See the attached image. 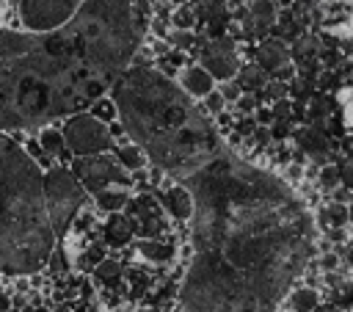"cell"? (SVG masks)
<instances>
[{
    "label": "cell",
    "instance_id": "cell-1",
    "mask_svg": "<svg viewBox=\"0 0 353 312\" xmlns=\"http://www.w3.org/2000/svg\"><path fill=\"white\" fill-rule=\"evenodd\" d=\"M182 185L193 196L182 312H273L314 251V221L276 174L221 146Z\"/></svg>",
    "mask_w": 353,
    "mask_h": 312
},
{
    "label": "cell",
    "instance_id": "cell-2",
    "mask_svg": "<svg viewBox=\"0 0 353 312\" xmlns=\"http://www.w3.org/2000/svg\"><path fill=\"white\" fill-rule=\"evenodd\" d=\"M141 0H83L50 33H0V133L41 130L94 108L135 61L143 39Z\"/></svg>",
    "mask_w": 353,
    "mask_h": 312
},
{
    "label": "cell",
    "instance_id": "cell-3",
    "mask_svg": "<svg viewBox=\"0 0 353 312\" xmlns=\"http://www.w3.org/2000/svg\"><path fill=\"white\" fill-rule=\"evenodd\" d=\"M110 99L132 144L176 182L201 168L223 146L204 108L179 83L152 66H130L113 86Z\"/></svg>",
    "mask_w": 353,
    "mask_h": 312
},
{
    "label": "cell",
    "instance_id": "cell-4",
    "mask_svg": "<svg viewBox=\"0 0 353 312\" xmlns=\"http://www.w3.org/2000/svg\"><path fill=\"white\" fill-rule=\"evenodd\" d=\"M55 240L44 168L8 133H0V276L41 271Z\"/></svg>",
    "mask_w": 353,
    "mask_h": 312
},
{
    "label": "cell",
    "instance_id": "cell-5",
    "mask_svg": "<svg viewBox=\"0 0 353 312\" xmlns=\"http://www.w3.org/2000/svg\"><path fill=\"white\" fill-rule=\"evenodd\" d=\"M44 191H47L50 224H52L55 237L61 240L88 196H85V188L77 182V177L61 166H50L44 171Z\"/></svg>",
    "mask_w": 353,
    "mask_h": 312
},
{
    "label": "cell",
    "instance_id": "cell-6",
    "mask_svg": "<svg viewBox=\"0 0 353 312\" xmlns=\"http://www.w3.org/2000/svg\"><path fill=\"white\" fill-rule=\"evenodd\" d=\"M63 138H66V146L72 155H80V157H94V155H105L113 149V135H110V127L102 124L99 119H94L91 113H77L72 119H66L63 124Z\"/></svg>",
    "mask_w": 353,
    "mask_h": 312
},
{
    "label": "cell",
    "instance_id": "cell-7",
    "mask_svg": "<svg viewBox=\"0 0 353 312\" xmlns=\"http://www.w3.org/2000/svg\"><path fill=\"white\" fill-rule=\"evenodd\" d=\"M80 6L83 0H17L19 22L28 28V33H50L63 28Z\"/></svg>",
    "mask_w": 353,
    "mask_h": 312
},
{
    "label": "cell",
    "instance_id": "cell-8",
    "mask_svg": "<svg viewBox=\"0 0 353 312\" xmlns=\"http://www.w3.org/2000/svg\"><path fill=\"white\" fill-rule=\"evenodd\" d=\"M72 174L77 177V182L88 191V193H99L105 188H130L132 185V177L130 171L119 163L116 155H94V157H80L72 168Z\"/></svg>",
    "mask_w": 353,
    "mask_h": 312
},
{
    "label": "cell",
    "instance_id": "cell-9",
    "mask_svg": "<svg viewBox=\"0 0 353 312\" xmlns=\"http://www.w3.org/2000/svg\"><path fill=\"white\" fill-rule=\"evenodd\" d=\"M199 58H201V66L212 75V80L226 83V80H232L240 72V61H237V52H234V41L232 39H215V41H210L199 52Z\"/></svg>",
    "mask_w": 353,
    "mask_h": 312
},
{
    "label": "cell",
    "instance_id": "cell-10",
    "mask_svg": "<svg viewBox=\"0 0 353 312\" xmlns=\"http://www.w3.org/2000/svg\"><path fill=\"white\" fill-rule=\"evenodd\" d=\"M317 28L328 36L350 39L353 36V0H320Z\"/></svg>",
    "mask_w": 353,
    "mask_h": 312
},
{
    "label": "cell",
    "instance_id": "cell-11",
    "mask_svg": "<svg viewBox=\"0 0 353 312\" xmlns=\"http://www.w3.org/2000/svg\"><path fill=\"white\" fill-rule=\"evenodd\" d=\"M160 202H163L165 213H171L176 221H190L193 218V196H190V191L182 182L165 188L160 193Z\"/></svg>",
    "mask_w": 353,
    "mask_h": 312
},
{
    "label": "cell",
    "instance_id": "cell-12",
    "mask_svg": "<svg viewBox=\"0 0 353 312\" xmlns=\"http://www.w3.org/2000/svg\"><path fill=\"white\" fill-rule=\"evenodd\" d=\"M179 86L190 94V97H207V94H212L215 88V80H212V75L201 66V64H196V66H188V69H182L179 72Z\"/></svg>",
    "mask_w": 353,
    "mask_h": 312
},
{
    "label": "cell",
    "instance_id": "cell-13",
    "mask_svg": "<svg viewBox=\"0 0 353 312\" xmlns=\"http://www.w3.org/2000/svg\"><path fill=\"white\" fill-rule=\"evenodd\" d=\"M256 61H259V69H265V72H281L290 64V52H287V47L281 41L268 39V41L259 44Z\"/></svg>",
    "mask_w": 353,
    "mask_h": 312
},
{
    "label": "cell",
    "instance_id": "cell-14",
    "mask_svg": "<svg viewBox=\"0 0 353 312\" xmlns=\"http://www.w3.org/2000/svg\"><path fill=\"white\" fill-rule=\"evenodd\" d=\"M130 237H132L130 218L121 213H110V218L105 221V240L110 246H124V243H130Z\"/></svg>",
    "mask_w": 353,
    "mask_h": 312
},
{
    "label": "cell",
    "instance_id": "cell-15",
    "mask_svg": "<svg viewBox=\"0 0 353 312\" xmlns=\"http://www.w3.org/2000/svg\"><path fill=\"white\" fill-rule=\"evenodd\" d=\"M94 202H97V207H102L105 213H121V207L130 204V193H127V188L113 185V188H105V191L94 193Z\"/></svg>",
    "mask_w": 353,
    "mask_h": 312
},
{
    "label": "cell",
    "instance_id": "cell-16",
    "mask_svg": "<svg viewBox=\"0 0 353 312\" xmlns=\"http://www.w3.org/2000/svg\"><path fill=\"white\" fill-rule=\"evenodd\" d=\"M39 144H41V149H44L50 157H58V160H63L66 152H69L63 133L55 130V127H41V133H39Z\"/></svg>",
    "mask_w": 353,
    "mask_h": 312
},
{
    "label": "cell",
    "instance_id": "cell-17",
    "mask_svg": "<svg viewBox=\"0 0 353 312\" xmlns=\"http://www.w3.org/2000/svg\"><path fill=\"white\" fill-rule=\"evenodd\" d=\"M287 306L290 312H314L320 306V295L312 287H298L287 295Z\"/></svg>",
    "mask_w": 353,
    "mask_h": 312
},
{
    "label": "cell",
    "instance_id": "cell-18",
    "mask_svg": "<svg viewBox=\"0 0 353 312\" xmlns=\"http://www.w3.org/2000/svg\"><path fill=\"white\" fill-rule=\"evenodd\" d=\"M116 157H119V163H121L127 171H138V168L146 163L143 149L135 146V144H119V146H116Z\"/></svg>",
    "mask_w": 353,
    "mask_h": 312
},
{
    "label": "cell",
    "instance_id": "cell-19",
    "mask_svg": "<svg viewBox=\"0 0 353 312\" xmlns=\"http://www.w3.org/2000/svg\"><path fill=\"white\" fill-rule=\"evenodd\" d=\"M237 83H240V88L254 91V88L268 86V75H265V69H259V66H240V72H237Z\"/></svg>",
    "mask_w": 353,
    "mask_h": 312
},
{
    "label": "cell",
    "instance_id": "cell-20",
    "mask_svg": "<svg viewBox=\"0 0 353 312\" xmlns=\"http://www.w3.org/2000/svg\"><path fill=\"white\" fill-rule=\"evenodd\" d=\"M138 251H141L146 260H152V262H165V260L171 257V248H168L165 243H157V240H141Z\"/></svg>",
    "mask_w": 353,
    "mask_h": 312
},
{
    "label": "cell",
    "instance_id": "cell-21",
    "mask_svg": "<svg viewBox=\"0 0 353 312\" xmlns=\"http://www.w3.org/2000/svg\"><path fill=\"white\" fill-rule=\"evenodd\" d=\"M91 116L94 119H99L102 124H113L116 119H119V110H116V102L113 99H99V102H94V108H91Z\"/></svg>",
    "mask_w": 353,
    "mask_h": 312
},
{
    "label": "cell",
    "instance_id": "cell-22",
    "mask_svg": "<svg viewBox=\"0 0 353 312\" xmlns=\"http://www.w3.org/2000/svg\"><path fill=\"white\" fill-rule=\"evenodd\" d=\"M323 221H325L328 226H334V229H342V226L347 224V207L339 204V202H334L331 207L323 210Z\"/></svg>",
    "mask_w": 353,
    "mask_h": 312
},
{
    "label": "cell",
    "instance_id": "cell-23",
    "mask_svg": "<svg viewBox=\"0 0 353 312\" xmlns=\"http://www.w3.org/2000/svg\"><path fill=\"white\" fill-rule=\"evenodd\" d=\"M251 19H256L262 28L270 25V22L276 19V6H273L270 0H256V3L251 6Z\"/></svg>",
    "mask_w": 353,
    "mask_h": 312
},
{
    "label": "cell",
    "instance_id": "cell-24",
    "mask_svg": "<svg viewBox=\"0 0 353 312\" xmlns=\"http://www.w3.org/2000/svg\"><path fill=\"white\" fill-rule=\"evenodd\" d=\"M119 276H121V265H119V262H113V260H105V262H99V265H97V279H99V282H108V284H113Z\"/></svg>",
    "mask_w": 353,
    "mask_h": 312
},
{
    "label": "cell",
    "instance_id": "cell-25",
    "mask_svg": "<svg viewBox=\"0 0 353 312\" xmlns=\"http://www.w3.org/2000/svg\"><path fill=\"white\" fill-rule=\"evenodd\" d=\"M301 144H303V146H306L309 152H314V155H317L320 149H325L323 138H320V135H317L314 130H303V133H301Z\"/></svg>",
    "mask_w": 353,
    "mask_h": 312
},
{
    "label": "cell",
    "instance_id": "cell-26",
    "mask_svg": "<svg viewBox=\"0 0 353 312\" xmlns=\"http://www.w3.org/2000/svg\"><path fill=\"white\" fill-rule=\"evenodd\" d=\"M223 97H221V91H212V94H207L204 97V113H221L223 110Z\"/></svg>",
    "mask_w": 353,
    "mask_h": 312
},
{
    "label": "cell",
    "instance_id": "cell-27",
    "mask_svg": "<svg viewBox=\"0 0 353 312\" xmlns=\"http://www.w3.org/2000/svg\"><path fill=\"white\" fill-rule=\"evenodd\" d=\"M218 91H221V97H223V99L237 102L243 88H240V83H237V80H226V83H221V88H218Z\"/></svg>",
    "mask_w": 353,
    "mask_h": 312
},
{
    "label": "cell",
    "instance_id": "cell-28",
    "mask_svg": "<svg viewBox=\"0 0 353 312\" xmlns=\"http://www.w3.org/2000/svg\"><path fill=\"white\" fill-rule=\"evenodd\" d=\"M336 182H342V179H339V168L325 166V168L320 171V185H323V188H336Z\"/></svg>",
    "mask_w": 353,
    "mask_h": 312
},
{
    "label": "cell",
    "instance_id": "cell-29",
    "mask_svg": "<svg viewBox=\"0 0 353 312\" xmlns=\"http://www.w3.org/2000/svg\"><path fill=\"white\" fill-rule=\"evenodd\" d=\"M339 179H342V185H345L347 191H353V163H350V160L339 166Z\"/></svg>",
    "mask_w": 353,
    "mask_h": 312
},
{
    "label": "cell",
    "instance_id": "cell-30",
    "mask_svg": "<svg viewBox=\"0 0 353 312\" xmlns=\"http://www.w3.org/2000/svg\"><path fill=\"white\" fill-rule=\"evenodd\" d=\"M190 22H193L190 8H179V11H176V17H174V25H176L179 30H185V28H190Z\"/></svg>",
    "mask_w": 353,
    "mask_h": 312
},
{
    "label": "cell",
    "instance_id": "cell-31",
    "mask_svg": "<svg viewBox=\"0 0 353 312\" xmlns=\"http://www.w3.org/2000/svg\"><path fill=\"white\" fill-rule=\"evenodd\" d=\"M168 39H171V41H176L179 47H190V44H193V36H190V33H185V30H176V33H168Z\"/></svg>",
    "mask_w": 353,
    "mask_h": 312
},
{
    "label": "cell",
    "instance_id": "cell-32",
    "mask_svg": "<svg viewBox=\"0 0 353 312\" xmlns=\"http://www.w3.org/2000/svg\"><path fill=\"white\" fill-rule=\"evenodd\" d=\"M268 94H270L273 99H281V97L287 94V86H284V83H270V86H268Z\"/></svg>",
    "mask_w": 353,
    "mask_h": 312
},
{
    "label": "cell",
    "instance_id": "cell-33",
    "mask_svg": "<svg viewBox=\"0 0 353 312\" xmlns=\"http://www.w3.org/2000/svg\"><path fill=\"white\" fill-rule=\"evenodd\" d=\"M8 11H11V0H0V33H3V25H6Z\"/></svg>",
    "mask_w": 353,
    "mask_h": 312
},
{
    "label": "cell",
    "instance_id": "cell-34",
    "mask_svg": "<svg viewBox=\"0 0 353 312\" xmlns=\"http://www.w3.org/2000/svg\"><path fill=\"white\" fill-rule=\"evenodd\" d=\"M334 199H336L339 204H345V202H350V191H347V188H336V191H334Z\"/></svg>",
    "mask_w": 353,
    "mask_h": 312
},
{
    "label": "cell",
    "instance_id": "cell-35",
    "mask_svg": "<svg viewBox=\"0 0 353 312\" xmlns=\"http://www.w3.org/2000/svg\"><path fill=\"white\" fill-rule=\"evenodd\" d=\"M237 105H240V110H251L254 108V97H240Z\"/></svg>",
    "mask_w": 353,
    "mask_h": 312
},
{
    "label": "cell",
    "instance_id": "cell-36",
    "mask_svg": "<svg viewBox=\"0 0 353 312\" xmlns=\"http://www.w3.org/2000/svg\"><path fill=\"white\" fill-rule=\"evenodd\" d=\"M314 312H345L342 306H336V304H323V306H317Z\"/></svg>",
    "mask_w": 353,
    "mask_h": 312
},
{
    "label": "cell",
    "instance_id": "cell-37",
    "mask_svg": "<svg viewBox=\"0 0 353 312\" xmlns=\"http://www.w3.org/2000/svg\"><path fill=\"white\" fill-rule=\"evenodd\" d=\"M334 265H336V254H325V257H323V268H328V271H331Z\"/></svg>",
    "mask_w": 353,
    "mask_h": 312
},
{
    "label": "cell",
    "instance_id": "cell-38",
    "mask_svg": "<svg viewBox=\"0 0 353 312\" xmlns=\"http://www.w3.org/2000/svg\"><path fill=\"white\" fill-rule=\"evenodd\" d=\"M328 237H331V240H345V232H342V229H331Z\"/></svg>",
    "mask_w": 353,
    "mask_h": 312
},
{
    "label": "cell",
    "instance_id": "cell-39",
    "mask_svg": "<svg viewBox=\"0 0 353 312\" xmlns=\"http://www.w3.org/2000/svg\"><path fill=\"white\" fill-rule=\"evenodd\" d=\"M345 260H347V265L353 268V243H350V246L345 248Z\"/></svg>",
    "mask_w": 353,
    "mask_h": 312
},
{
    "label": "cell",
    "instance_id": "cell-40",
    "mask_svg": "<svg viewBox=\"0 0 353 312\" xmlns=\"http://www.w3.org/2000/svg\"><path fill=\"white\" fill-rule=\"evenodd\" d=\"M347 221L353 224V204H347Z\"/></svg>",
    "mask_w": 353,
    "mask_h": 312
},
{
    "label": "cell",
    "instance_id": "cell-41",
    "mask_svg": "<svg viewBox=\"0 0 353 312\" xmlns=\"http://www.w3.org/2000/svg\"><path fill=\"white\" fill-rule=\"evenodd\" d=\"M350 240H353V235H350Z\"/></svg>",
    "mask_w": 353,
    "mask_h": 312
}]
</instances>
